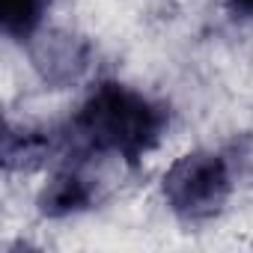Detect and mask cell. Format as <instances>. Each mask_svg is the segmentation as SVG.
<instances>
[{"mask_svg":"<svg viewBox=\"0 0 253 253\" xmlns=\"http://www.w3.org/2000/svg\"><path fill=\"white\" fill-rule=\"evenodd\" d=\"M51 0H0V24L9 39L27 42L36 36Z\"/></svg>","mask_w":253,"mask_h":253,"instance_id":"cell-5","label":"cell"},{"mask_svg":"<svg viewBox=\"0 0 253 253\" xmlns=\"http://www.w3.org/2000/svg\"><path fill=\"white\" fill-rule=\"evenodd\" d=\"M223 6L238 21H253V0H223Z\"/></svg>","mask_w":253,"mask_h":253,"instance_id":"cell-7","label":"cell"},{"mask_svg":"<svg viewBox=\"0 0 253 253\" xmlns=\"http://www.w3.org/2000/svg\"><path fill=\"white\" fill-rule=\"evenodd\" d=\"M51 152V134L45 131H15L9 128L3 137V158L6 167H33Z\"/></svg>","mask_w":253,"mask_h":253,"instance_id":"cell-6","label":"cell"},{"mask_svg":"<svg viewBox=\"0 0 253 253\" xmlns=\"http://www.w3.org/2000/svg\"><path fill=\"white\" fill-rule=\"evenodd\" d=\"M232 170L217 152H188L170 164L161 179V194L173 214L188 223L211 220L223 211L232 197Z\"/></svg>","mask_w":253,"mask_h":253,"instance_id":"cell-2","label":"cell"},{"mask_svg":"<svg viewBox=\"0 0 253 253\" xmlns=\"http://www.w3.org/2000/svg\"><path fill=\"white\" fill-rule=\"evenodd\" d=\"M33 60L45 81L66 84V81H75L86 69V48L72 36H51L42 42Z\"/></svg>","mask_w":253,"mask_h":253,"instance_id":"cell-4","label":"cell"},{"mask_svg":"<svg viewBox=\"0 0 253 253\" xmlns=\"http://www.w3.org/2000/svg\"><path fill=\"white\" fill-rule=\"evenodd\" d=\"M167 125L170 113L164 104L125 84L104 81L72 116L66 140L86 155L119 158L134 167L161 143Z\"/></svg>","mask_w":253,"mask_h":253,"instance_id":"cell-1","label":"cell"},{"mask_svg":"<svg viewBox=\"0 0 253 253\" xmlns=\"http://www.w3.org/2000/svg\"><path fill=\"white\" fill-rule=\"evenodd\" d=\"M95 200H98V185L89 176H84L81 170H63L39 194V211L45 217H69L92 209Z\"/></svg>","mask_w":253,"mask_h":253,"instance_id":"cell-3","label":"cell"}]
</instances>
